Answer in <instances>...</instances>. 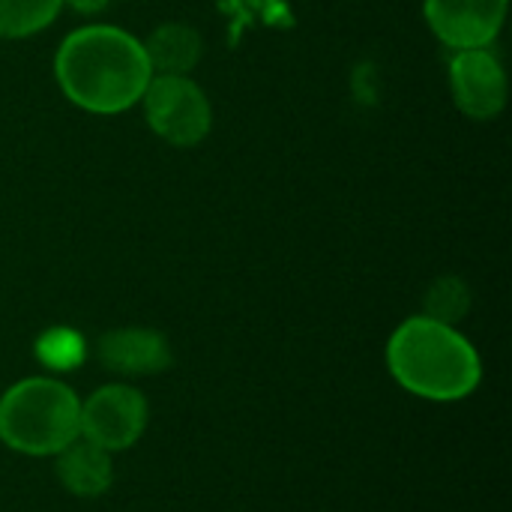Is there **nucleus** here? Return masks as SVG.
Instances as JSON below:
<instances>
[{
	"mask_svg": "<svg viewBox=\"0 0 512 512\" xmlns=\"http://www.w3.org/2000/svg\"><path fill=\"white\" fill-rule=\"evenodd\" d=\"M384 360L390 378L426 402H462L483 381V360L474 342L456 324L429 315L405 318L387 339Z\"/></svg>",
	"mask_w": 512,
	"mask_h": 512,
	"instance_id": "f03ea898",
	"label": "nucleus"
},
{
	"mask_svg": "<svg viewBox=\"0 0 512 512\" xmlns=\"http://www.w3.org/2000/svg\"><path fill=\"white\" fill-rule=\"evenodd\" d=\"M468 306H471L468 285L462 279H456V276H444L429 288L423 315H429L435 321H444V324H456L459 318L468 315Z\"/></svg>",
	"mask_w": 512,
	"mask_h": 512,
	"instance_id": "f8f14e48",
	"label": "nucleus"
},
{
	"mask_svg": "<svg viewBox=\"0 0 512 512\" xmlns=\"http://www.w3.org/2000/svg\"><path fill=\"white\" fill-rule=\"evenodd\" d=\"M81 435V396L51 375H33L0 396V444L33 459H54Z\"/></svg>",
	"mask_w": 512,
	"mask_h": 512,
	"instance_id": "7ed1b4c3",
	"label": "nucleus"
},
{
	"mask_svg": "<svg viewBox=\"0 0 512 512\" xmlns=\"http://www.w3.org/2000/svg\"><path fill=\"white\" fill-rule=\"evenodd\" d=\"M153 75H192L204 57V36L186 21H165L141 39Z\"/></svg>",
	"mask_w": 512,
	"mask_h": 512,
	"instance_id": "9d476101",
	"label": "nucleus"
},
{
	"mask_svg": "<svg viewBox=\"0 0 512 512\" xmlns=\"http://www.w3.org/2000/svg\"><path fill=\"white\" fill-rule=\"evenodd\" d=\"M63 0H0V39H27L48 30Z\"/></svg>",
	"mask_w": 512,
	"mask_h": 512,
	"instance_id": "9b49d317",
	"label": "nucleus"
},
{
	"mask_svg": "<svg viewBox=\"0 0 512 512\" xmlns=\"http://www.w3.org/2000/svg\"><path fill=\"white\" fill-rule=\"evenodd\" d=\"M60 486L75 498H102L114 483V456L81 435L54 456Z\"/></svg>",
	"mask_w": 512,
	"mask_h": 512,
	"instance_id": "1a4fd4ad",
	"label": "nucleus"
},
{
	"mask_svg": "<svg viewBox=\"0 0 512 512\" xmlns=\"http://www.w3.org/2000/svg\"><path fill=\"white\" fill-rule=\"evenodd\" d=\"M111 0H63V6H69L72 12H81V15H99Z\"/></svg>",
	"mask_w": 512,
	"mask_h": 512,
	"instance_id": "ddd939ff",
	"label": "nucleus"
},
{
	"mask_svg": "<svg viewBox=\"0 0 512 512\" xmlns=\"http://www.w3.org/2000/svg\"><path fill=\"white\" fill-rule=\"evenodd\" d=\"M99 363L120 378L159 375L171 366V345L150 327H117L96 342Z\"/></svg>",
	"mask_w": 512,
	"mask_h": 512,
	"instance_id": "6e6552de",
	"label": "nucleus"
},
{
	"mask_svg": "<svg viewBox=\"0 0 512 512\" xmlns=\"http://www.w3.org/2000/svg\"><path fill=\"white\" fill-rule=\"evenodd\" d=\"M150 423L147 396L126 384H102L87 399H81V438L114 453L132 450Z\"/></svg>",
	"mask_w": 512,
	"mask_h": 512,
	"instance_id": "39448f33",
	"label": "nucleus"
},
{
	"mask_svg": "<svg viewBox=\"0 0 512 512\" xmlns=\"http://www.w3.org/2000/svg\"><path fill=\"white\" fill-rule=\"evenodd\" d=\"M138 105L153 135L171 147H198L213 129V105L192 75H153Z\"/></svg>",
	"mask_w": 512,
	"mask_h": 512,
	"instance_id": "20e7f679",
	"label": "nucleus"
},
{
	"mask_svg": "<svg viewBox=\"0 0 512 512\" xmlns=\"http://www.w3.org/2000/svg\"><path fill=\"white\" fill-rule=\"evenodd\" d=\"M456 108L471 120H495L507 105V72L492 48H462L450 57Z\"/></svg>",
	"mask_w": 512,
	"mask_h": 512,
	"instance_id": "423d86ee",
	"label": "nucleus"
},
{
	"mask_svg": "<svg viewBox=\"0 0 512 512\" xmlns=\"http://www.w3.org/2000/svg\"><path fill=\"white\" fill-rule=\"evenodd\" d=\"M510 0H423L426 24L453 51L492 48L504 30Z\"/></svg>",
	"mask_w": 512,
	"mask_h": 512,
	"instance_id": "0eeeda50",
	"label": "nucleus"
},
{
	"mask_svg": "<svg viewBox=\"0 0 512 512\" xmlns=\"http://www.w3.org/2000/svg\"><path fill=\"white\" fill-rule=\"evenodd\" d=\"M54 78L75 108L108 117L141 102L153 69L138 36L114 24H87L60 42Z\"/></svg>",
	"mask_w": 512,
	"mask_h": 512,
	"instance_id": "f257e3e1",
	"label": "nucleus"
}]
</instances>
